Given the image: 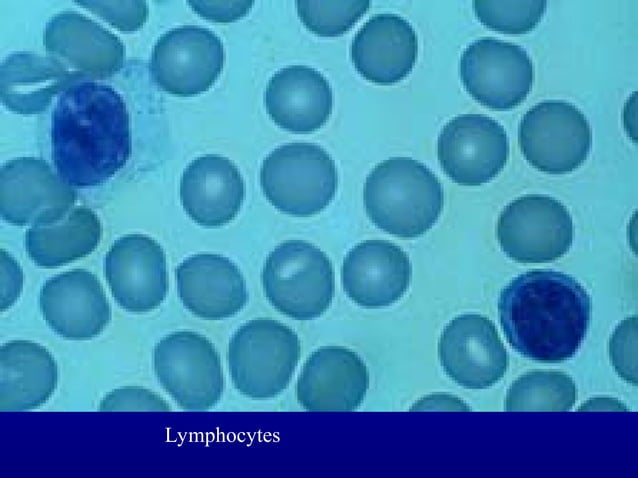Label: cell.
I'll return each instance as SVG.
<instances>
[{
    "instance_id": "cell-1",
    "label": "cell",
    "mask_w": 638,
    "mask_h": 478,
    "mask_svg": "<svg viewBox=\"0 0 638 478\" xmlns=\"http://www.w3.org/2000/svg\"><path fill=\"white\" fill-rule=\"evenodd\" d=\"M51 150L58 175L70 186L108 181L132 151L129 113L121 95L95 81L68 87L52 110Z\"/></svg>"
},
{
    "instance_id": "cell-2",
    "label": "cell",
    "mask_w": 638,
    "mask_h": 478,
    "mask_svg": "<svg viewBox=\"0 0 638 478\" xmlns=\"http://www.w3.org/2000/svg\"><path fill=\"white\" fill-rule=\"evenodd\" d=\"M498 316L510 346L521 356L558 363L572 358L587 334L591 299L572 276L531 270L500 292Z\"/></svg>"
},
{
    "instance_id": "cell-3",
    "label": "cell",
    "mask_w": 638,
    "mask_h": 478,
    "mask_svg": "<svg viewBox=\"0 0 638 478\" xmlns=\"http://www.w3.org/2000/svg\"><path fill=\"white\" fill-rule=\"evenodd\" d=\"M363 203L376 227L411 239L436 223L443 209L444 192L437 176L423 163L393 157L377 164L367 176Z\"/></svg>"
},
{
    "instance_id": "cell-4",
    "label": "cell",
    "mask_w": 638,
    "mask_h": 478,
    "mask_svg": "<svg viewBox=\"0 0 638 478\" xmlns=\"http://www.w3.org/2000/svg\"><path fill=\"white\" fill-rule=\"evenodd\" d=\"M300 356L299 337L290 327L271 318H256L233 334L227 361L239 393L270 399L286 389Z\"/></svg>"
},
{
    "instance_id": "cell-5",
    "label": "cell",
    "mask_w": 638,
    "mask_h": 478,
    "mask_svg": "<svg viewBox=\"0 0 638 478\" xmlns=\"http://www.w3.org/2000/svg\"><path fill=\"white\" fill-rule=\"evenodd\" d=\"M262 285L270 304L296 320L320 317L331 305L335 275L328 256L310 242L287 240L267 256Z\"/></svg>"
},
{
    "instance_id": "cell-6",
    "label": "cell",
    "mask_w": 638,
    "mask_h": 478,
    "mask_svg": "<svg viewBox=\"0 0 638 478\" xmlns=\"http://www.w3.org/2000/svg\"><path fill=\"white\" fill-rule=\"evenodd\" d=\"M260 184L267 200L280 212L307 217L320 213L333 200L338 173L324 148L294 142L277 147L263 160Z\"/></svg>"
},
{
    "instance_id": "cell-7",
    "label": "cell",
    "mask_w": 638,
    "mask_h": 478,
    "mask_svg": "<svg viewBox=\"0 0 638 478\" xmlns=\"http://www.w3.org/2000/svg\"><path fill=\"white\" fill-rule=\"evenodd\" d=\"M153 366L160 385L184 410L205 411L221 399L220 356L197 332L181 330L163 337L154 348Z\"/></svg>"
},
{
    "instance_id": "cell-8",
    "label": "cell",
    "mask_w": 638,
    "mask_h": 478,
    "mask_svg": "<svg viewBox=\"0 0 638 478\" xmlns=\"http://www.w3.org/2000/svg\"><path fill=\"white\" fill-rule=\"evenodd\" d=\"M518 138L529 164L553 175L582 165L592 141L585 115L563 100H545L531 107L521 119Z\"/></svg>"
},
{
    "instance_id": "cell-9",
    "label": "cell",
    "mask_w": 638,
    "mask_h": 478,
    "mask_svg": "<svg viewBox=\"0 0 638 478\" xmlns=\"http://www.w3.org/2000/svg\"><path fill=\"white\" fill-rule=\"evenodd\" d=\"M502 251L519 263H544L562 257L573 242V221L558 200L528 194L509 203L497 221Z\"/></svg>"
},
{
    "instance_id": "cell-10",
    "label": "cell",
    "mask_w": 638,
    "mask_h": 478,
    "mask_svg": "<svg viewBox=\"0 0 638 478\" xmlns=\"http://www.w3.org/2000/svg\"><path fill=\"white\" fill-rule=\"evenodd\" d=\"M225 51L221 39L198 25L172 28L156 41L150 73L163 91L194 96L207 91L222 72Z\"/></svg>"
},
{
    "instance_id": "cell-11",
    "label": "cell",
    "mask_w": 638,
    "mask_h": 478,
    "mask_svg": "<svg viewBox=\"0 0 638 478\" xmlns=\"http://www.w3.org/2000/svg\"><path fill=\"white\" fill-rule=\"evenodd\" d=\"M466 91L483 106L509 110L522 103L533 85V63L520 46L491 37L466 47L460 58Z\"/></svg>"
},
{
    "instance_id": "cell-12",
    "label": "cell",
    "mask_w": 638,
    "mask_h": 478,
    "mask_svg": "<svg viewBox=\"0 0 638 478\" xmlns=\"http://www.w3.org/2000/svg\"><path fill=\"white\" fill-rule=\"evenodd\" d=\"M76 198L72 186L41 158H16L1 167V217L11 225H53L70 212Z\"/></svg>"
},
{
    "instance_id": "cell-13",
    "label": "cell",
    "mask_w": 638,
    "mask_h": 478,
    "mask_svg": "<svg viewBox=\"0 0 638 478\" xmlns=\"http://www.w3.org/2000/svg\"><path fill=\"white\" fill-rule=\"evenodd\" d=\"M437 155L444 173L455 183L478 186L505 166L509 142L505 129L483 114H462L442 128Z\"/></svg>"
},
{
    "instance_id": "cell-14",
    "label": "cell",
    "mask_w": 638,
    "mask_h": 478,
    "mask_svg": "<svg viewBox=\"0 0 638 478\" xmlns=\"http://www.w3.org/2000/svg\"><path fill=\"white\" fill-rule=\"evenodd\" d=\"M440 364L447 376L467 389H486L505 375L509 357L494 323L480 314H462L443 329Z\"/></svg>"
},
{
    "instance_id": "cell-15",
    "label": "cell",
    "mask_w": 638,
    "mask_h": 478,
    "mask_svg": "<svg viewBox=\"0 0 638 478\" xmlns=\"http://www.w3.org/2000/svg\"><path fill=\"white\" fill-rule=\"evenodd\" d=\"M104 268L111 294L122 309L145 313L165 300L166 256L153 238L143 234L120 237L106 253Z\"/></svg>"
},
{
    "instance_id": "cell-16",
    "label": "cell",
    "mask_w": 638,
    "mask_h": 478,
    "mask_svg": "<svg viewBox=\"0 0 638 478\" xmlns=\"http://www.w3.org/2000/svg\"><path fill=\"white\" fill-rule=\"evenodd\" d=\"M39 306L48 326L69 340L94 338L111 320L105 291L86 269H73L48 279L41 287Z\"/></svg>"
},
{
    "instance_id": "cell-17",
    "label": "cell",
    "mask_w": 638,
    "mask_h": 478,
    "mask_svg": "<svg viewBox=\"0 0 638 478\" xmlns=\"http://www.w3.org/2000/svg\"><path fill=\"white\" fill-rule=\"evenodd\" d=\"M46 51L82 79H105L118 73L125 60L122 41L108 29L76 11H62L45 26Z\"/></svg>"
},
{
    "instance_id": "cell-18",
    "label": "cell",
    "mask_w": 638,
    "mask_h": 478,
    "mask_svg": "<svg viewBox=\"0 0 638 478\" xmlns=\"http://www.w3.org/2000/svg\"><path fill=\"white\" fill-rule=\"evenodd\" d=\"M369 373L361 357L343 346H323L306 360L296 385L308 411H353L363 402Z\"/></svg>"
},
{
    "instance_id": "cell-19",
    "label": "cell",
    "mask_w": 638,
    "mask_h": 478,
    "mask_svg": "<svg viewBox=\"0 0 638 478\" xmlns=\"http://www.w3.org/2000/svg\"><path fill=\"white\" fill-rule=\"evenodd\" d=\"M412 278L408 255L398 245L380 239L355 245L345 256L341 281L346 295L358 306L381 308L397 302Z\"/></svg>"
},
{
    "instance_id": "cell-20",
    "label": "cell",
    "mask_w": 638,
    "mask_h": 478,
    "mask_svg": "<svg viewBox=\"0 0 638 478\" xmlns=\"http://www.w3.org/2000/svg\"><path fill=\"white\" fill-rule=\"evenodd\" d=\"M175 275L183 306L201 319L232 317L247 303L244 276L225 256L211 253L192 255L177 266Z\"/></svg>"
},
{
    "instance_id": "cell-21",
    "label": "cell",
    "mask_w": 638,
    "mask_h": 478,
    "mask_svg": "<svg viewBox=\"0 0 638 478\" xmlns=\"http://www.w3.org/2000/svg\"><path fill=\"white\" fill-rule=\"evenodd\" d=\"M245 184L228 158L206 154L194 159L180 180V200L187 215L198 225L220 227L241 209Z\"/></svg>"
},
{
    "instance_id": "cell-22",
    "label": "cell",
    "mask_w": 638,
    "mask_h": 478,
    "mask_svg": "<svg viewBox=\"0 0 638 478\" xmlns=\"http://www.w3.org/2000/svg\"><path fill=\"white\" fill-rule=\"evenodd\" d=\"M418 53L415 30L396 14H377L356 33L351 59L366 80L390 85L405 78L413 69Z\"/></svg>"
},
{
    "instance_id": "cell-23",
    "label": "cell",
    "mask_w": 638,
    "mask_h": 478,
    "mask_svg": "<svg viewBox=\"0 0 638 478\" xmlns=\"http://www.w3.org/2000/svg\"><path fill=\"white\" fill-rule=\"evenodd\" d=\"M264 102L267 114L279 127L293 133H311L331 115L333 94L319 71L306 65H290L270 78Z\"/></svg>"
},
{
    "instance_id": "cell-24",
    "label": "cell",
    "mask_w": 638,
    "mask_h": 478,
    "mask_svg": "<svg viewBox=\"0 0 638 478\" xmlns=\"http://www.w3.org/2000/svg\"><path fill=\"white\" fill-rule=\"evenodd\" d=\"M80 81L79 75L51 55L14 52L1 63V101L14 113L39 114L57 94Z\"/></svg>"
},
{
    "instance_id": "cell-25",
    "label": "cell",
    "mask_w": 638,
    "mask_h": 478,
    "mask_svg": "<svg viewBox=\"0 0 638 478\" xmlns=\"http://www.w3.org/2000/svg\"><path fill=\"white\" fill-rule=\"evenodd\" d=\"M58 367L44 346L29 340H12L0 349V410L37 409L54 394Z\"/></svg>"
},
{
    "instance_id": "cell-26",
    "label": "cell",
    "mask_w": 638,
    "mask_h": 478,
    "mask_svg": "<svg viewBox=\"0 0 638 478\" xmlns=\"http://www.w3.org/2000/svg\"><path fill=\"white\" fill-rule=\"evenodd\" d=\"M101 223L90 208L77 206L59 222L25 233L28 257L41 268L67 265L92 253L100 242Z\"/></svg>"
},
{
    "instance_id": "cell-27",
    "label": "cell",
    "mask_w": 638,
    "mask_h": 478,
    "mask_svg": "<svg viewBox=\"0 0 638 478\" xmlns=\"http://www.w3.org/2000/svg\"><path fill=\"white\" fill-rule=\"evenodd\" d=\"M577 400L573 379L558 370H534L516 379L505 398L507 411H569Z\"/></svg>"
},
{
    "instance_id": "cell-28",
    "label": "cell",
    "mask_w": 638,
    "mask_h": 478,
    "mask_svg": "<svg viewBox=\"0 0 638 478\" xmlns=\"http://www.w3.org/2000/svg\"><path fill=\"white\" fill-rule=\"evenodd\" d=\"M370 1H297L304 26L321 37L345 34L369 9Z\"/></svg>"
},
{
    "instance_id": "cell-29",
    "label": "cell",
    "mask_w": 638,
    "mask_h": 478,
    "mask_svg": "<svg viewBox=\"0 0 638 478\" xmlns=\"http://www.w3.org/2000/svg\"><path fill=\"white\" fill-rule=\"evenodd\" d=\"M546 1H474L476 17L486 27L504 34H526L541 21Z\"/></svg>"
},
{
    "instance_id": "cell-30",
    "label": "cell",
    "mask_w": 638,
    "mask_h": 478,
    "mask_svg": "<svg viewBox=\"0 0 638 478\" xmlns=\"http://www.w3.org/2000/svg\"><path fill=\"white\" fill-rule=\"evenodd\" d=\"M611 363L618 375L630 384L637 385V317L622 321L614 330L609 342Z\"/></svg>"
},
{
    "instance_id": "cell-31",
    "label": "cell",
    "mask_w": 638,
    "mask_h": 478,
    "mask_svg": "<svg viewBox=\"0 0 638 478\" xmlns=\"http://www.w3.org/2000/svg\"><path fill=\"white\" fill-rule=\"evenodd\" d=\"M123 32L139 29L148 18L146 1H76Z\"/></svg>"
},
{
    "instance_id": "cell-32",
    "label": "cell",
    "mask_w": 638,
    "mask_h": 478,
    "mask_svg": "<svg viewBox=\"0 0 638 478\" xmlns=\"http://www.w3.org/2000/svg\"><path fill=\"white\" fill-rule=\"evenodd\" d=\"M98 409L103 412L171 410L162 397L139 386H123L107 393Z\"/></svg>"
},
{
    "instance_id": "cell-33",
    "label": "cell",
    "mask_w": 638,
    "mask_h": 478,
    "mask_svg": "<svg viewBox=\"0 0 638 478\" xmlns=\"http://www.w3.org/2000/svg\"><path fill=\"white\" fill-rule=\"evenodd\" d=\"M201 17L219 23H228L245 16L253 1H188Z\"/></svg>"
},
{
    "instance_id": "cell-34",
    "label": "cell",
    "mask_w": 638,
    "mask_h": 478,
    "mask_svg": "<svg viewBox=\"0 0 638 478\" xmlns=\"http://www.w3.org/2000/svg\"><path fill=\"white\" fill-rule=\"evenodd\" d=\"M23 274L18 262L1 249V311L11 307L20 295Z\"/></svg>"
}]
</instances>
